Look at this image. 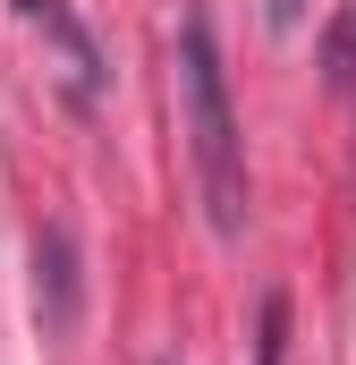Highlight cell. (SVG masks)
<instances>
[{"instance_id": "cell-1", "label": "cell", "mask_w": 356, "mask_h": 365, "mask_svg": "<svg viewBox=\"0 0 356 365\" xmlns=\"http://www.w3.org/2000/svg\"><path fill=\"white\" fill-rule=\"evenodd\" d=\"M178 128H187V162L204 187V212L221 238L246 230V136H238V110H229V77H221V43L204 26V9L178 26Z\"/></svg>"}, {"instance_id": "cell-2", "label": "cell", "mask_w": 356, "mask_h": 365, "mask_svg": "<svg viewBox=\"0 0 356 365\" xmlns=\"http://www.w3.org/2000/svg\"><path fill=\"white\" fill-rule=\"evenodd\" d=\"M77 306H85V272H77V238L51 221L43 238H34V323L43 331H68L77 323Z\"/></svg>"}, {"instance_id": "cell-3", "label": "cell", "mask_w": 356, "mask_h": 365, "mask_svg": "<svg viewBox=\"0 0 356 365\" xmlns=\"http://www.w3.org/2000/svg\"><path fill=\"white\" fill-rule=\"evenodd\" d=\"M255 365H288V297H263V331H255Z\"/></svg>"}, {"instance_id": "cell-4", "label": "cell", "mask_w": 356, "mask_h": 365, "mask_svg": "<svg viewBox=\"0 0 356 365\" xmlns=\"http://www.w3.org/2000/svg\"><path fill=\"white\" fill-rule=\"evenodd\" d=\"M323 51H331V86L356 93V17H340V26H331V43H323Z\"/></svg>"}, {"instance_id": "cell-5", "label": "cell", "mask_w": 356, "mask_h": 365, "mask_svg": "<svg viewBox=\"0 0 356 365\" xmlns=\"http://www.w3.org/2000/svg\"><path fill=\"white\" fill-rule=\"evenodd\" d=\"M305 9H314V0H263V17L280 26V34H297V26H305Z\"/></svg>"}, {"instance_id": "cell-6", "label": "cell", "mask_w": 356, "mask_h": 365, "mask_svg": "<svg viewBox=\"0 0 356 365\" xmlns=\"http://www.w3.org/2000/svg\"><path fill=\"white\" fill-rule=\"evenodd\" d=\"M17 9H26V17H34V9H43V0H17Z\"/></svg>"}]
</instances>
